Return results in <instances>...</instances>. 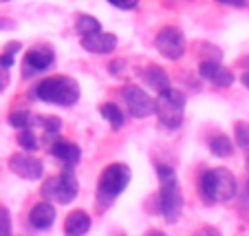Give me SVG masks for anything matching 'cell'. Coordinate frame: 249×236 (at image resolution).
I'll return each instance as SVG.
<instances>
[{
  "label": "cell",
  "instance_id": "44dd1931",
  "mask_svg": "<svg viewBox=\"0 0 249 236\" xmlns=\"http://www.w3.org/2000/svg\"><path fill=\"white\" fill-rule=\"evenodd\" d=\"M234 135H236V144H238L243 150L249 152V124L247 122H238L234 126Z\"/></svg>",
  "mask_w": 249,
  "mask_h": 236
},
{
  "label": "cell",
  "instance_id": "7a4b0ae2",
  "mask_svg": "<svg viewBox=\"0 0 249 236\" xmlns=\"http://www.w3.org/2000/svg\"><path fill=\"white\" fill-rule=\"evenodd\" d=\"M157 175H159V183H161V192H159V205H161V214L168 223H174L181 217L183 210V197H181V188L177 175L172 168L168 165H157Z\"/></svg>",
  "mask_w": 249,
  "mask_h": 236
},
{
  "label": "cell",
  "instance_id": "9c48e42d",
  "mask_svg": "<svg viewBox=\"0 0 249 236\" xmlns=\"http://www.w3.org/2000/svg\"><path fill=\"white\" fill-rule=\"evenodd\" d=\"M53 62H55V51L49 44H38V47L29 49L24 55V75L31 77L33 73L47 71Z\"/></svg>",
  "mask_w": 249,
  "mask_h": 236
},
{
  "label": "cell",
  "instance_id": "277c9868",
  "mask_svg": "<svg viewBox=\"0 0 249 236\" xmlns=\"http://www.w3.org/2000/svg\"><path fill=\"white\" fill-rule=\"evenodd\" d=\"M185 95L177 89H165L159 93V99H155V113L159 115V122L168 128H179L183 122Z\"/></svg>",
  "mask_w": 249,
  "mask_h": 236
},
{
  "label": "cell",
  "instance_id": "e0dca14e",
  "mask_svg": "<svg viewBox=\"0 0 249 236\" xmlns=\"http://www.w3.org/2000/svg\"><path fill=\"white\" fill-rule=\"evenodd\" d=\"M99 113H102V117L106 119L115 130H119V128L124 126V113L117 104H102L99 106Z\"/></svg>",
  "mask_w": 249,
  "mask_h": 236
},
{
  "label": "cell",
  "instance_id": "d4e9b609",
  "mask_svg": "<svg viewBox=\"0 0 249 236\" xmlns=\"http://www.w3.org/2000/svg\"><path fill=\"white\" fill-rule=\"evenodd\" d=\"M113 7H117V9H126V11H130V9H135L137 5H139V0H108Z\"/></svg>",
  "mask_w": 249,
  "mask_h": 236
},
{
  "label": "cell",
  "instance_id": "7c38bea8",
  "mask_svg": "<svg viewBox=\"0 0 249 236\" xmlns=\"http://www.w3.org/2000/svg\"><path fill=\"white\" fill-rule=\"evenodd\" d=\"M115 47H117V38L113 33H90V36H82V49L89 53H97V55H104V53H113Z\"/></svg>",
  "mask_w": 249,
  "mask_h": 236
},
{
  "label": "cell",
  "instance_id": "5bb4252c",
  "mask_svg": "<svg viewBox=\"0 0 249 236\" xmlns=\"http://www.w3.org/2000/svg\"><path fill=\"white\" fill-rule=\"evenodd\" d=\"M51 155L66 165H75L82 157V150H80V146H75V144L57 139V142H53V146H51Z\"/></svg>",
  "mask_w": 249,
  "mask_h": 236
},
{
  "label": "cell",
  "instance_id": "ffe728a7",
  "mask_svg": "<svg viewBox=\"0 0 249 236\" xmlns=\"http://www.w3.org/2000/svg\"><path fill=\"white\" fill-rule=\"evenodd\" d=\"M18 144L24 148V150H36V148L40 146V142H38V137H36V132L31 130V128H22L20 130V135H18Z\"/></svg>",
  "mask_w": 249,
  "mask_h": 236
},
{
  "label": "cell",
  "instance_id": "4dcf8cb0",
  "mask_svg": "<svg viewBox=\"0 0 249 236\" xmlns=\"http://www.w3.org/2000/svg\"><path fill=\"white\" fill-rule=\"evenodd\" d=\"M7 27H11V24H7V22H5V20L0 18V29H7Z\"/></svg>",
  "mask_w": 249,
  "mask_h": 236
},
{
  "label": "cell",
  "instance_id": "484cf974",
  "mask_svg": "<svg viewBox=\"0 0 249 236\" xmlns=\"http://www.w3.org/2000/svg\"><path fill=\"white\" fill-rule=\"evenodd\" d=\"M9 86V69L0 66V91H5Z\"/></svg>",
  "mask_w": 249,
  "mask_h": 236
},
{
  "label": "cell",
  "instance_id": "6da1fadb",
  "mask_svg": "<svg viewBox=\"0 0 249 236\" xmlns=\"http://www.w3.org/2000/svg\"><path fill=\"white\" fill-rule=\"evenodd\" d=\"M33 97L57 106H73L80 99V84L64 75L47 77L33 89Z\"/></svg>",
  "mask_w": 249,
  "mask_h": 236
},
{
  "label": "cell",
  "instance_id": "9a60e30c",
  "mask_svg": "<svg viewBox=\"0 0 249 236\" xmlns=\"http://www.w3.org/2000/svg\"><path fill=\"white\" fill-rule=\"evenodd\" d=\"M90 230V217L82 210L71 212L64 221V234L66 236H84Z\"/></svg>",
  "mask_w": 249,
  "mask_h": 236
},
{
  "label": "cell",
  "instance_id": "5b68a950",
  "mask_svg": "<svg viewBox=\"0 0 249 236\" xmlns=\"http://www.w3.org/2000/svg\"><path fill=\"white\" fill-rule=\"evenodd\" d=\"M130 183V168L124 163H113L99 177V185H97V197L102 203H108L113 199H117L124 190Z\"/></svg>",
  "mask_w": 249,
  "mask_h": 236
},
{
  "label": "cell",
  "instance_id": "f546056e",
  "mask_svg": "<svg viewBox=\"0 0 249 236\" xmlns=\"http://www.w3.org/2000/svg\"><path fill=\"white\" fill-rule=\"evenodd\" d=\"M146 236H165V234H161V232H157V230H152V232H148Z\"/></svg>",
  "mask_w": 249,
  "mask_h": 236
},
{
  "label": "cell",
  "instance_id": "ba28073f",
  "mask_svg": "<svg viewBox=\"0 0 249 236\" xmlns=\"http://www.w3.org/2000/svg\"><path fill=\"white\" fill-rule=\"evenodd\" d=\"M124 95V102H126V109L132 117L141 119V117H150L155 115V99L146 93L143 89L139 86H126L122 91Z\"/></svg>",
  "mask_w": 249,
  "mask_h": 236
},
{
  "label": "cell",
  "instance_id": "52a82bcc",
  "mask_svg": "<svg viewBox=\"0 0 249 236\" xmlns=\"http://www.w3.org/2000/svg\"><path fill=\"white\" fill-rule=\"evenodd\" d=\"M157 51L161 53L168 60H179L185 53V36L181 29L177 27H163L159 33H157L155 40Z\"/></svg>",
  "mask_w": 249,
  "mask_h": 236
},
{
  "label": "cell",
  "instance_id": "d6986e66",
  "mask_svg": "<svg viewBox=\"0 0 249 236\" xmlns=\"http://www.w3.org/2000/svg\"><path fill=\"white\" fill-rule=\"evenodd\" d=\"M77 31H80V36H90V33L102 31V24L93 16H80L77 18Z\"/></svg>",
  "mask_w": 249,
  "mask_h": 236
},
{
  "label": "cell",
  "instance_id": "8fae6325",
  "mask_svg": "<svg viewBox=\"0 0 249 236\" xmlns=\"http://www.w3.org/2000/svg\"><path fill=\"white\" fill-rule=\"evenodd\" d=\"M198 73H201L203 80L212 82V84H216V86H231V84H234V73H231L230 69H225L223 64L214 62V60L201 62Z\"/></svg>",
  "mask_w": 249,
  "mask_h": 236
},
{
  "label": "cell",
  "instance_id": "3957f363",
  "mask_svg": "<svg viewBox=\"0 0 249 236\" xmlns=\"http://www.w3.org/2000/svg\"><path fill=\"white\" fill-rule=\"evenodd\" d=\"M201 192L210 203H225L236 194V179L225 168L207 170L201 177Z\"/></svg>",
  "mask_w": 249,
  "mask_h": 236
},
{
  "label": "cell",
  "instance_id": "7402d4cb",
  "mask_svg": "<svg viewBox=\"0 0 249 236\" xmlns=\"http://www.w3.org/2000/svg\"><path fill=\"white\" fill-rule=\"evenodd\" d=\"M9 124L14 128H18V130L29 128V126H31V115H29L27 110H16V113L9 115Z\"/></svg>",
  "mask_w": 249,
  "mask_h": 236
},
{
  "label": "cell",
  "instance_id": "83f0119b",
  "mask_svg": "<svg viewBox=\"0 0 249 236\" xmlns=\"http://www.w3.org/2000/svg\"><path fill=\"white\" fill-rule=\"evenodd\" d=\"M223 5H231V7H245L247 5V0H218Z\"/></svg>",
  "mask_w": 249,
  "mask_h": 236
},
{
  "label": "cell",
  "instance_id": "30bf717a",
  "mask_svg": "<svg viewBox=\"0 0 249 236\" xmlns=\"http://www.w3.org/2000/svg\"><path fill=\"white\" fill-rule=\"evenodd\" d=\"M9 168L14 175L22 177L27 181H38L42 177V161L29 155H14L9 159Z\"/></svg>",
  "mask_w": 249,
  "mask_h": 236
},
{
  "label": "cell",
  "instance_id": "4316f807",
  "mask_svg": "<svg viewBox=\"0 0 249 236\" xmlns=\"http://www.w3.org/2000/svg\"><path fill=\"white\" fill-rule=\"evenodd\" d=\"M194 236H221V232L214 230V227H203V230H198Z\"/></svg>",
  "mask_w": 249,
  "mask_h": 236
},
{
  "label": "cell",
  "instance_id": "ac0fdd59",
  "mask_svg": "<svg viewBox=\"0 0 249 236\" xmlns=\"http://www.w3.org/2000/svg\"><path fill=\"white\" fill-rule=\"evenodd\" d=\"M210 150L216 157H230L234 152V146H231V139L227 135H216L210 139Z\"/></svg>",
  "mask_w": 249,
  "mask_h": 236
},
{
  "label": "cell",
  "instance_id": "cb8c5ba5",
  "mask_svg": "<svg viewBox=\"0 0 249 236\" xmlns=\"http://www.w3.org/2000/svg\"><path fill=\"white\" fill-rule=\"evenodd\" d=\"M0 236H11V217L7 208H0Z\"/></svg>",
  "mask_w": 249,
  "mask_h": 236
},
{
  "label": "cell",
  "instance_id": "f1b7e54d",
  "mask_svg": "<svg viewBox=\"0 0 249 236\" xmlns=\"http://www.w3.org/2000/svg\"><path fill=\"white\" fill-rule=\"evenodd\" d=\"M243 84H245V86H247V89H249V71H247V73H245V75H243Z\"/></svg>",
  "mask_w": 249,
  "mask_h": 236
},
{
  "label": "cell",
  "instance_id": "603a6c76",
  "mask_svg": "<svg viewBox=\"0 0 249 236\" xmlns=\"http://www.w3.org/2000/svg\"><path fill=\"white\" fill-rule=\"evenodd\" d=\"M18 44H9V47L2 51V55H0V66H5V69H11L14 66V62H16V55L14 53L18 51Z\"/></svg>",
  "mask_w": 249,
  "mask_h": 236
},
{
  "label": "cell",
  "instance_id": "1f68e13d",
  "mask_svg": "<svg viewBox=\"0 0 249 236\" xmlns=\"http://www.w3.org/2000/svg\"><path fill=\"white\" fill-rule=\"evenodd\" d=\"M247 172H249V157H247Z\"/></svg>",
  "mask_w": 249,
  "mask_h": 236
},
{
  "label": "cell",
  "instance_id": "d6a6232c",
  "mask_svg": "<svg viewBox=\"0 0 249 236\" xmlns=\"http://www.w3.org/2000/svg\"><path fill=\"white\" fill-rule=\"evenodd\" d=\"M243 64H249V57H247V60H245V62H243Z\"/></svg>",
  "mask_w": 249,
  "mask_h": 236
},
{
  "label": "cell",
  "instance_id": "2e32d148",
  "mask_svg": "<svg viewBox=\"0 0 249 236\" xmlns=\"http://www.w3.org/2000/svg\"><path fill=\"white\" fill-rule=\"evenodd\" d=\"M141 75H143L146 84L150 86V89H155L157 93L170 89V77L165 75V71H163V69H159V66H148V69L141 73Z\"/></svg>",
  "mask_w": 249,
  "mask_h": 236
},
{
  "label": "cell",
  "instance_id": "4fadbf2b",
  "mask_svg": "<svg viewBox=\"0 0 249 236\" xmlns=\"http://www.w3.org/2000/svg\"><path fill=\"white\" fill-rule=\"evenodd\" d=\"M55 221V208L51 203H36L29 212V223H31L36 230H47V227L53 225Z\"/></svg>",
  "mask_w": 249,
  "mask_h": 236
},
{
  "label": "cell",
  "instance_id": "8992f818",
  "mask_svg": "<svg viewBox=\"0 0 249 236\" xmlns=\"http://www.w3.org/2000/svg\"><path fill=\"white\" fill-rule=\"evenodd\" d=\"M77 190H80V185H77V179H75V175H73L71 168L62 170L57 177L47 179L42 185L44 199L55 201V203H62V205L71 203V201L77 197Z\"/></svg>",
  "mask_w": 249,
  "mask_h": 236
}]
</instances>
